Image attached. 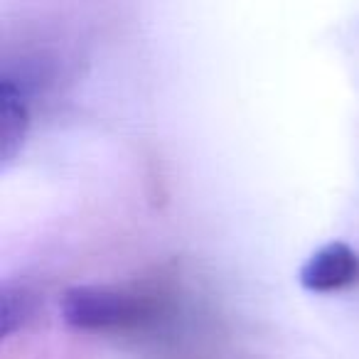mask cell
Here are the masks:
<instances>
[{"label":"cell","instance_id":"obj_1","mask_svg":"<svg viewBox=\"0 0 359 359\" xmlns=\"http://www.w3.org/2000/svg\"><path fill=\"white\" fill-rule=\"evenodd\" d=\"M62 313L72 327L106 332L140 323L148 313V305L140 295L133 293L104 285H79L65 293Z\"/></svg>","mask_w":359,"mask_h":359},{"label":"cell","instance_id":"obj_2","mask_svg":"<svg viewBox=\"0 0 359 359\" xmlns=\"http://www.w3.org/2000/svg\"><path fill=\"white\" fill-rule=\"evenodd\" d=\"M298 278L310 293L342 290L359 280V256L344 241H330L305 261Z\"/></svg>","mask_w":359,"mask_h":359},{"label":"cell","instance_id":"obj_3","mask_svg":"<svg viewBox=\"0 0 359 359\" xmlns=\"http://www.w3.org/2000/svg\"><path fill=\"white\" fill-rule=\"evenodd\" d=\"M27 109L22 104L20 94L13 89L11 81H3L0 89V153L3 160H11L15 150L20 148L22 138L27 133Z\"/></svg>","mask_w":359,"mask_h":359}]
</instances>
